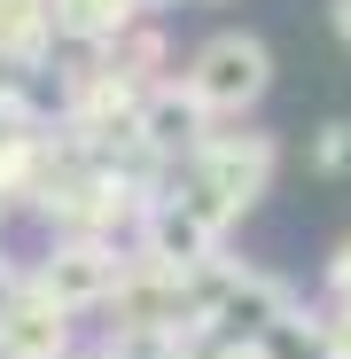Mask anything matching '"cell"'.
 Listing matches in <instances>:
<instances>
[{
    "mask_svg": "<svg viewBox=\"0 0 351 359\" xmlns=\"http://www.w3.org/2000/svg\"><path fill=\"white\" fill-rule=\"evenodd\" d=\"M39 289H47L63 313H71V305H94V297H109V289H117V250H109V243H94V234H78V243L47 250Z\"/></svg>",
    "mask_w": 351,
    "mask_h": 359,
    "instance_id": "cell-3",
    "label": "cell"
},
{
    "mask_svg": "<svg viewBox=\"0 0 351 359\" xmlns=\"http://www.w3.org/2000/svg\"><path fill=\"white\" fill-rule=\"evenodd\" d=\"M336 32H343V47H351V0H336Z\"/></svg>",
    "mask_w": 351,
    "mask_h": 359,
    "instance_id": "cell-12",
    "label": "cell"
},
{
    "mask_svg": "<svg viewBox=\"0 0 351 359\" xmlns=\"http://www.w3.org/2000/svg\"><path fill=\"white\" fill-rule=\"evenodd\" d=\"M328 281L351 297V234H343V243H336V258H328Z\"/></svg>",
    "mask_w": 351,
    "mask_h": 359,
    "instance_id": "cell-10",
    "label": "cell"
},
{
    "mask_svg": "<svg viewBox=\"0 0 351 359\" xmlns=\"http://www.w3.org/2000/svg\"><path fill=\"white\" fill-rule=\"evenodd\" d=\"M55 24H47V0H0V63H16L32 71L39 55H47Z\"/></svg>",
    "mask_w": 351,
    "mask_h": 359,
    "instance_id": "cell-7",
    "label": "cell"
},
{
    "mask_svg": "<svg viewBox=\"0 0 351 359\" xmlns=\"http://www.w3.org/2000/svg\"><path fill=\"white\" fill-rule=\"evenodd\" d=\"M133 8H141V16H156V8H164V0H133Z\"/></svg>",
    "mask_w": 351,
    "mask_h": 359,
    "instance_id": "cell-14",
    "label": "cell"
},
{
    "mask_svg": "<svg viewBox=\"0 0 351 359\" xmlns=\"http://www.w3.org/2000/svg\"><path fill=\"white\" fill-rule=\"evenodd\" d=\"M180 86H188L211 117H242V109L273 86V55H266V39H250V32H219V39L195 47V63H188Z\"/></svg>",
    "mask_w": 351,
    "mask_h": 359,
    "instance_id": "cell-2",
    "label": "cell"
},
{
    "mask_svg": "<svg viewBox=\"0 0 351 359\" xmlns=\"http://www.w3.org/2000/svg\"><path fill=\"white\" fill-rule=\"evenodd\" d=\"M16 305V273H8V258H0V313Z\"/></svg>",
    "mask_w": 351,
    "mask_h": 359,
    "instance_id": "cell-11",
    "label": "cell"
},
{
    "mask_svg": "<svg viewBox=\"0 0 351 359\" xmlns=\"http://www.w3.org/2000/svg\"><path fill=\"white\" fill-rule=\"evenodd\" d=\"M266 180H273V141L266 133H250V141H203L195 156H188V203L211 219V226H226V219H242L258 196H266Z\"/></svg>",
    "mask_w": 351,
    "mask_h": 359,
    "instance_id": "cell-1",
    "label": "cell"
},
{
    "mask_svg": "<svg viewBox=\"0 0 351 359\" xmlns=\"http://www.w3.org/2000/svg\"><path fill=\"white\" fill-rule=\"evenodd\" d=\"M141 8L133 0H47V24L63 32V39H86V47H102V39H117Z\"/></svg>",
    "mask_w": 351,
    "mask_h": 359,
    "instance_id": "cell-6",
    "label": "cell"
},
{
    "mask_svg": "<svg viewBox=\"0 0 351 359\" xmlns=\"http://www.w3.org/2000/svg\"><path fill=\"white\" fill-rule=\"evenodd\" d=\"M203 117H211V109H203L188 86H156V94H141V141L164 149V156H172V149L195 156V149L211 141V133H203Z\"/></svg>",
    "mask_w": 351,
    "mask_h": 359,
    "instance_id": "cell-5",
    "label": "cell"
},
{
    "mask_svg": "<svg viewBox=\"0 0 351 359\" xmlns=\"http://www.w3.org/2000/svg\"><path fill=\"white\" fill-rule=\"evenodd\" d=\"M211 243H219V226L188 203V196H164V203H149V258L164 266V273H188V266H203L211 258Z\"/></svg>",
    "mask_w": 351,
    "mask_h": 359,
    "instance_id": "cell-4",
    "label": "cell"
},
{
    "mask_svg": "<svg viewBox=\"0 0 351 359\" xmlns=\"http://www.w3.org/2000/svg\"><path fill=\"white\" fill-rule=\"evenodd\" d=\"M0 336H8V351L39 359V351H55V344H63V305L39 289V305H8V313H0Z\"/></svg>",
    "mask_w": 351,
    "mask_h": 359,
    "instance_id": "cell-8",
    "label": "cell"
},
{
    "mask_svg": "<svg viewBox=\"0 0 351 359\" xmlns=\"http://www.w3.org/2000/svg\"><path fill=\"white\" fill-rule=\"evenodd\" d=\"M312 172H351V126L343 117H328L320 141H312Z\"/></svg>",
    "mask_w": 351,
    "mask_h": 359,
    "instance_id": "cell-9",
    "label": "cell"
},
{
    "mask_svg": "<svg viewBox=\"0 0 351 359\" xmlns=\"http://www.w3.org/2000/svg\"><path fill=\"white\" fill-rule=\"evenodd\" d=\"M336 351H343V359H351V313H343V320H336Z\"/></svg>",
    "mask_w": 351,
    "mask_h": 359,
    "instance_id": "cell-13",
    "label": "cell"
}]
</instances>
